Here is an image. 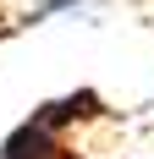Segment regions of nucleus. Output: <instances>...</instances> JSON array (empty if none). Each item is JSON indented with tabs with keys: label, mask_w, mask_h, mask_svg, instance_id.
Masks as SVG:
<instances>
[{
	"label": "nucleus",
	"mask_w": 154,
	"mask_h": 159,
	"mask_svg": "<svg viewBox=\"0 0 154 159\" xmlns=\"http://www.w3.org/2000/svg\"><path fill=\"white\" fill-rule=\"evenodd\" d=\"M105 115H110V104L94 93V88H72V93L44 99V104L33 110V121L50 126V132H61V137H72L77 126H94V121H105Z\"/></svg>",
	"instance_id": "1"
},
{
	"label": "nucleus",
	"mask_w": 154,
	"mask_h": 159,
	"mask_svg": "<svg viewBox=\"0 0 154 159\" xmlns=\"http://www.w3.org/2000/svg\"><path fill=\"white\" fill-rule=\"evenodd\" d=\"M0 159H88L83 148L72 143V137H61V132L39 126V121H22V126L6 132V143H0Z\"/></svg>",
	"instance_id": "2"
},
{
	"label": "nucleus",
	"mask_w": 154,
	"mask_h": 159,
	"mask_svg": "<svg viewBox=\"0 0 154 159\" xmlns=\"http://www.w3.org/2000/svg\"><path fill=\"white\" fill-rule=\"evenodd\" d=\"M77 11H88V0H39L28 11V22H44V16H77Z\"/></svg>",
	"instance_id": "3"
}]
</instances>
